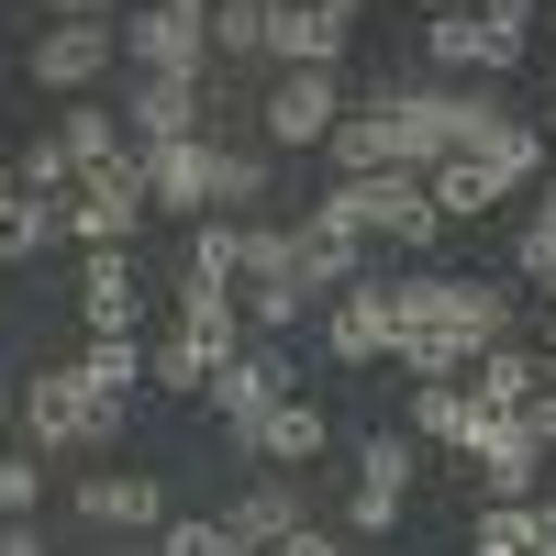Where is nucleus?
<instances>
[{
    "mask_svg": "<svg viewBox=\"0 0 556 556\" xmlns=\"http://www.w3.org/2000/svg\"><path fill=\"white\" fill-rule=\"evenodd\" d=\"M312 223H334V235H367V245H401V256H424L445 235V212L424 190V167H379V178H334V190L312 201Z\"/></svg>",
    "mask_w": 556,
    "mask_h": 556,
    "instance_id": "obj_1",
    "label": "nucleus"
},
{
    "mask_svg": "<svg viewBox=\"0 0 556 556\" xmlns=\"http://www.w3.org/2000/svg\"><path fill=\"white\" fill-rule=\"evenodd\" d=\"M345 112H356V101H345L334 67H278V89L256 101V134H267L278 156H323V134H334Z\"/></svg>",
    "mask_w": 556,
    "mask_h": 556,
    "instance_id": "obj_2",
    "label": "nucleus"
},
{
    "mask_svg": "<svg viewBox=\"0 0 556 556\" xmlns=\"http://www.w3.org/2000/svg\"><path fill=\"white\" fill-rule=\"evenodd\" d=\"M424 56H434L445 78H513V67L534 56V34H523V23H501V12H479V0H456V12H434Z\"/></svg>",
    "mask_w": 556,
    "mask_h": 556,
    "instance_id": "obj_3",
    "label": "nucleus"
},
{
    "mask_svg": "<svg viewBox=\"0 0 556 556\" xmlns=\"http://www.w3.org/2000/svg\"><path fill=\"white\" fill-rule=\"evenodd\" d=\"M23 434H34L45 456H78V445H112L123 424H112L101 401H89V379H78V367H34V379H23Z\"/></svg>",
    "mask_w": 556,
    "mask_h": 556,
    "instance_id": "obj_4",
    "label": "nucleus"
},
{
    "mask_svg": "<svg viewBox=\"0 0 556 556\" xmlns=\"http://www.w3.org/2000/svg\"><path fill=\"white\" fill-rule=\"evenodd\" d=\"M112 56H123V12L112 23H45L23 45V78L56 89V101H89V78H112Z\"/></svg>",
    "mask_w": 556,
    "mask_h": 556,
    "instance_id": "obj_5",
    "label": "nucleus"
},
{
    "mask_svg": "<svg viewBox=\"0 0 556 556\" xmlns=\"http://www.w3.org/2000/svg\"><path fill=\"white\" fill-rule=\"evenodd\" d=\"M146 167H134V156H112V167H89L78 178V201H67V235L78 245H134V235H146Z\"/></svg>",
    "mask_w": 556,
    "mask_h": 556,
    "instance_id": "obj_6",
    "label": "nucleus"
},
{
    "mask_svg": "<svg viewBox=\"0 0 556 556\" xmlns=\"http://www.w3.org/2000/svg\"><path fill=\"white\" fill-rule=\"evenodd\" d=\"M278 401H290V356H278V334H256V345L212 379V412H223V434H235V456L256 445V424H267Z\"/></svg>",
    "mask_w": 556,
    "mask_h": 556,
    "instance_id": "obj_7",
    "label": "nucleus"
},
{
    "mask_svg": "<svg viewBox=\"0 0 556 556\" xmlns=\"http://www.w3.org/2000/svg\"><path fill=\"white\" fill-rule=\"evenodd\" d=\"M123 56H134V78H201L212 67V34L178 23L167 0H123Z\"/></svg>",
    "mask_w": 556,
    "mask_h": 556,
    "instance_id": "obj_8",
    "label": "nucleus"
},
{
    "mask_svg": "<svg viewBox=\"0 0 556 556\" xmlns=\"http://www.w3.org/2000/svg\"><path fill=\"white\" fill-rule=\"evenodd\" d=\"M123 123H134V146H190V134H212V89L201 78H134Z\"/></svg>",
    "mask_w": 556,
    "mask_h": 556,
    "instance_id": "obj_9",
    "label": "nucleus"
},
{
    "mask_svg": "<svg viewBox=\"0 0 556 556\" xmlns=\"http://www.w3.org/2000/svg\"><path fill=\"white\" fill-rule=\"evenodd\" d=\"M78 312H89V334H134V323H146L134 245H89V256H78Z\"/></svg>",
    "mask_w": 556,
    "mask_h": 556,
    "instance_id": "obj_10",
    "label": "nucleus"
},
{
    "mask_svg": "<svg viewBox=\"0 0 556 556\" xmlns=\"http://www.w3.org/2000/svg\"><path fill=\"white\" fill-rule=\"evenodd\" d=\"M323 345H334L345 367H367V356H390V345H401V312H390V278H356L345 301H323Z\"/></svg>",
    "mask_w": 556,
    "mask_h": 556,
    "instance_id": "obj_11",
    "label": "nucleus"
},
{
    "mask_svg": "<svg viewBox=\"0 0 556 556\" xmlns=\"http://www.w3.org/2000/svg\"><path fill=\"white\" fill-rule=\"evenodd\" d=\"M178 334H190L212 367H235L256 334H245V290H223V278H178Z\"/></svg>",
    "mask_w": 556,
    "mask_h": 556,
    "instance_id": "obj_12",
    "label": "nucleus"
},
{
    "mask_svg": "<svg viewBox=\"0 0 556 556\" xmlns=\"http://www.w3.org/2000/svg\"><path fill=\"white\" fill-rule=\"evenodd\" d=\"M490 424H513V412H490L468 379H424V390H412V434H424V445L479 456V434H490Z\"/></svg>",
    "mask_w": 556,
    "mask_h": 556,
    "instance_id": "obj_13",
    "label": "nucleus"
},
{
    "mask_svg": "<svg viewBox=\"0 0 556 556\" xmlns=\"http://www.w3.org/2000/svg\"><path fill=\"white\" fill-rule=\"evenodd\" d=\"M78 513L101 534H167V490L146 468H101V479H78Z\"/></svg>",
    "mask_w": 556,
    "mask_h": 556,
    "instance_id": "obj_14",
    "label": "nucleus"
},
{
    "mask_svg": "<svg viewBox=\"0 0 556 556\" xmlns=\"http://www.w3.org/2000/svg\"><path fill=\"white\" fill-rule=\"evenodd\" d=\"M134 167H146V201L156 212H212V134H190V146H134Z\"/></svg>",
    "mask_w": 556,
    "mask_h": 556,
    "instance_id": "obj_15",
    "label": "nucleus"
},
{
    "mask_svg": "<svg viewBox=\"0 0 556 556\" xmlns=\"http://www.w3.org/2000/svg\"><path fill=\"white\" fill-rule=\"evenodd\" d=\"M468 468H479V501H534V490H545V445L523 434V412H513V424H490V434H479Z\"/></svg>",
    "mask_w": 556,
    "mask_h": 556,
    "instance_id": "obj_16",
    "label": "nucleus"
},
{
    "mask_svg": "<svg viewBox=\"0 0 556 556\" xmlns=\"http://www.w3.org/2000/svg\"><path fill=\"white\" fill-rule=\"evenodd\" d=\"M345 34L312 12V0H267V67H334Z\"/></svg>",
    "mask_w": 556,
    "mask_h": 556,
    "instance_id": "obj_17",
    "label": "nucleus"
},
{
    "mask_svg": "<svg viewBox=\"0 0 556 556\" xmlns=\"http://www.w3.org/2000/svg\"><path fill=\"white\" fill-rule=\"evenodd\" d=\"M67 367H78V379H89V401H101L112 424H123V401L146 390V345H134V334H89V345H78Z\"/></svg>",
    "mask_w": 556,
    "mask_h": 556,
    "instance_id": "obj_18",
    "label": "nucleus"
},
{
    "mask_svg": "<svg viewBox=\"0 0 556 556\" xmlns=\"http://www.w3.org/2000/svg\"><path fill=\"white\" fill-rule=\"evenodd\" d=\"M468 390H479L490 412H523L534 390H556V379H545V345H523V334H513V345H490V356L468 367Z\"/></svg>",
    "mask_w": 556,
    "mask_h": 556,
    "instance_id": "obj_19",
    "label": "nucleus"
},
{
    "mask_svg": "<svg viewBox=\"0 0 556 556\" xmlns=\"http://www.w3.org/2000/svg\"><path fill=\"white\" fill-rule=\"evenodd\" d=\"M323 434H334V424H323V412L290 390V401H278L267 424H256V445H245V456H256V468H312V456H323Z\"/></svg>",
    "mask_w": 556,
    "mask_h": 556,
    "instance_id": "obj_20",
    "label": "nucleus"
},
{
    "mask_svg": "<svg viewBox=\"0 0 556 556\" xmlns=\"http://www.w3.org/2000/svg\"><path fill=\"white\" fill-rule=\"evenodd\" d=\"M56 146H67V156H78V178H89V167L134 156V123H123L112 101H67V112H56Z\"/></svg>",
    "mask_w": 556,
    "mask_h": 556,
    "instance_id": "obj_21",
    "label": "nucleus"
},
{
    "mask_svg": "<svg viewBox=\"0 0 556 556\" xmlns=\"http://www.w3.org/2000/svg\"><path fill=\"white\" fill-rule=\"evenodd\" d=\"M424 190H434V212H445V223H479L501 190H513V178L479 167V156H445V167H424Z\"/></svg>",
    "mask_w": 556,
    "mask_h": 556,
    "instance_id": "obj_22",
    "label": "nucleus"
},
{
    "mask_svg": "<svg viewBox=\"0 0 556 556\" xmlns=\"http://www.w3.org/2000/svg\"><path fill=\"white\" fill-rule=\"evenodd\" d=\"M178 278H223V290H235V278H245V212H201V223H190V256H178Z\"/></svg>",
    "mask_w": 556,
    "mask_h": 556,
    "instance_id": "obj_23",
    "label": "nucleus"
},
{
    "mask_svg": "<svg viewBox=\"0 0 556 556\" xmlns=\"http://www.w3.org/2000/svg\"><path fill=\"white\" fill-rule=\"evenodd\" d=\"M223 523H235V534H245V545L267 556L278 534L301 523V468H290V479H256V490H245V501H235V513H223Z\"/></svg>",
    "mask_w": 556,
    "mask_h": 556,
    "instance_id": "obj_24",
    "label": "nucleus"
},
{
    "mask_svg": "<svg viewBox=\"0 0 556 556\" xmlns=\"http://www.w3.org/2000/svg\"><path fill=\"white\" fill-rule=\"evenodd\" d=\"M56 235H67V201H23V190L0 201V267H34Z\"/></svg>",
    "mask_w": 556,
    "mask_h": 556,
    "instance_id": "obj_25",
    "label": "nucleus"
},
{
    "mask_svg": "<svg viewBox=\"0 0 556 556\" xmlns=\"http://www.w3.org/2000/svg\"><path fill=\"white\" fill-rule=\"evenodd\" d=\"M146 379H156V390H178V401H212V379H223V367H212V356H201V345L167 323V334L146 345Z\"/></svg>",
    "mask_w": 556,
    "mask_h": 556,
    "instance_id": "obj_26",
    "label": "nucleus"
},
{
    "mask_svg": "<svg viewBox=\"0 0 556 556\" xmlns=\"http://www.w3.org/2000/svg\"><path fill=\"white\" fill-rule=\"evenodd\" d=\"M468 556H534V501H479L468 513Z\"/></svg>",
    "mask_w": 556,
    "mask_h": 556,
    "instance_id": "obj_27",
    "label": "nucleus"
},
{
    "mask_svg": "<svg viewBox=\"0 0 556 556\" xmlns=\"http://www.w3.org/2000/svg\"><path fill=\"white\" fill-rule=\"evenodd\" d=\"M12 167H23V201H78V156L56 146V134H34Z\"/></svg>",
    "mask_w": 556,
    "mask_h": 556,
    "instance_id": "obj_28",
    "label": "nucleus"
},
{
    "mask_svg": "<svg viewBox=\"0 0 556 556\" xmlns=\"http://www.w3.org/2000/svg\"><path fill=\"white\" fill-rule=\"evenodd\" d=\"M267 190V156L256 146H223V134H212V212H245Z\"/></svg>",
    "mask_w": 556,
    "mask_h": 556,
    "instance_id": "obj_29",
    "label": "nucleus"
},
{
    "mask_svg": "<svg viewBox=\"0 0 556 556\" xmlns=\"http://www.w3.org/2000/svg\"><path fill=\"white\" fill-rule=\"evenodd\" d=\"M212 56H267V0H223L212 12Z\"/></svg>",
    "mask_w": 556,
    "mask_h": 556,
    "instance_id": "obj_30",
    "label": "nucleus"
},
{
    "mask_svg": "<svg viewBox=\"0 0 556 556\" xmlns=\"http://www.w3.org/2000/svg\"><path fill=\"white\" fill-rule=\"evenodd\" d=\"M156 556H256V545H245L235 523H178V513H167V534H156Z\"/></svg>",
    "mask_w": 556,
    "mask_h": 556,
    "instance_id": "obj_31",
    "label": "nucleus"
},
{
    "mask_svg": "<svg viewBox=\"0 0 556 556\" xmlns=\"http://www.w3.org/2000/svg\"><path fill=\"white\" fill-rule=\"evenodd\" d=\"M412 445H424V434H367V445H356V479H390V490H412Z\"/></svg>",
    "mask_w": 556,
    "mask_h": 556,
    "instance_id": "obj_32",
    "label": "nucleus"
},
{
    "mask_svg": "<svg viewBox=\"0 0 556 556\" xmlns=\"http://www.w3.org/2000/svg\"><path fill=\"white\" fill-rule=\"evenodd\" d=\"M345 513H356V534H390V523H401V490H390V479H356Z\"/></svg>",
    "mask_w": 556,
    "mask_h": 556,
    "instance_id": "obj_33",
    "label": "nucleus"
},
{
    "mask_svg": "<svg viewBox=\"0 0 556 556\" xmlns=\"http://www.w3.org/2000/svg\"><path fill=\"white\" fill-rule=\"evenodd\" d=\"M34 479H45V468H23V456H0V523H34Z\"/></svg>",
    "mask_w": 556,
    "mask_h": 556,
    "instance_id": "obj_34",
    "label": "nucleus"
},
{
    "mask_svg": "<svg viewBox=\"0 0 556 556\" xmlns=\"http://www.w3.org/2000/svg\"><path fill=\"white\" fill-rule=\"evenodd\" d=\"M267 556H345V545H334V534H323V523H290V534H278Z\"/></svg>",
    "mask_w": 556,
    "mask_h": 556,
    "instance_id": "obj_35",
    "label": "nucleus"
},
{
    "mask_svg": "<svg viewBox=\"0 0 556 556\" xmlns=\"http://www.w3.org/2000/svg\"><path fill=\"white\" fill-rule=\"evenodd\" d=\"M34 12H45V23H112L123 0H34Z\"/></svg>",
    "mask_w": 556,
    "mask_h": 556,
    "instance_id": "obj_36",
    "label": "nucleus"
},
{
    "mask_svg": "<svg viewBox=\"0 0 556 556\" xmlns=\"http://www.w3.org/2000/svg\"><path fill=\"white\" fill-rule=\"evenodd\" d=\"M523 434H534V445L556 456V390H534V401H523Z\"/></svg>",
    "mask_w": 556,
    "mask_h": 556,
    "instance_id": "obj_37",
    "label": "nucleus"
},
{
    "mask_svg": "<svg viewBox=\"0 0 556 556\" xmlns=\"http://www.w3.org/2000/svg\"><path fill=\"white\" fill-rule=\"evenodd\" d=\"M534 556H556V490H534Z\"/></svg>",
    "mask_w": 556,
    "mask_h": 556,
    "instance_id": "obj_38",
    "label": "nucleus"
},
{
    "mask_svg": "<svg viewBox=\"0 0 556 556\" xmlns=\"http://www.w3.org/2000/svg\"><path fill=\"white\" fill-rule=\"evenodd\" d=\"M0 556H45V534L34 523H0Z\"/></svg>",
    "mask_w": 556,
    "mask_h": 556,
    "instance_id": "obj_39",
    "label": "nucleus"
},
{
    "mask_svg": "<svg viewBox=\"0 0 556 556\" xmlns=\"http://www.w3.org/2000/svg\"><path fill=\"white\" fill-rule=\"evenodd\" d=\"M312 12H323V23H334V34H356V12H367V0H312Z\"/></svg>",
    "mask_w": 556,
    "mask_h": 556,
    "instance_id": "obj_40",
    "label": "nucleus"
},
{
    "mask_svg": "<svg viewBox=\"0 0 556 556\" xmlns=\"http://www.w3.org/2000/svg\"><path fill=\"white\" fill-rule=\"evenodd\" d=\"M167 12H178V23H201V34H212V12H223V0H167Z\"/></svg>",
    "mask_w": 556,
    "mask_h": 556,
    "instance_id": "obj_41",
    "label": "nucleus"
},
{
    "mask_svg": "<svg viewBox=\"0 0 556 556\" xmlns=\"http://www.w3.org/2000/svg\"><path fill=\"white\" fill-rule=\"evenodd\" d=\"M479 12H501V23H523V34H534V0H479Z\"/></svg>",
    "mask_w": 556,
    "mask_h": 556,
    "instance_id": "obj_42",
    "label": "nucleus"
},
{
    "mask_svg": "<svg viewBox=\"0 0 556 556\" xmlns=\"http://www.w3.org/2000/svg\"><path fill=\"white\" fill-rule=\"evenodd\" d=\"M534 223H545V235H556V178H545V201H534Z\"/></svg>",
    "mask_w": 556,
    "mask_h": 556,
    "instance_id": "obj_43",
    "label": "nucleus"
},
{
    "mask_svg": "<svg viewBox=\"0 0 556 556\" xmlns=\"http://www.w3.org/2000/svg\"><path fill=\"white\" fill-rule=\"evenodd\" d=\"M12 190H23V167H12V156H0V201H12Z\"/></svg>",
    "mask_w": 556,
    "mask_h": 556,
    "instance_id": "obj_44",
    "label": "nucleus"
},
{
    "mask_svg": "<svg viewBox=\"0 0 556 556\" xmlns=\"http://www.w3.org/2000/svg\"><path fill=\"white\" fill-rule=\"evenodd\" d=\"M412 12H424V23H434V12H456V0H412Z\"/></svg>",
    "mask_w": 556,
    "mask_h": 556,
    "instance_id": "obj_45",
    "label": "nucleus"
},
{
    "mask_svg": "<svg viewBox=\"0 0 556 556\" xmlns=\"http://www.w3.org/2000/svg\"><path fill=\"white\" fill-rule=\"evenodd\" d=\"M545 379H556V323H545Z\"/></svg>",
    "mask_w": 556,
    "mask_h": 556,
    "instance_id": "obj_46",
    "label": "nucleus"
},
{
    "mask_svg": "<svg viewBox=\"0 0 556 556\" xmlns=\"http://www.w3.org/2000/svg\"><path fill=\"white\" fill-rule=\"evenodd\" d=\"M545 323H556V278H545Z\"/></svg>",
    "mask_w": 556,
    "mask_h": 556,
    "instance_id": "obj_47",
    "label": "nucleus"
}]
</instances>
